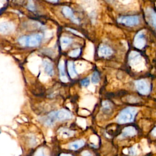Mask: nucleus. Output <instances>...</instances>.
Wrapping results in <instances>:
<instances>
[{
  "mask_svg": "<svg viewBox=\"0 0 156 156\" xmlns=\"http://www.w3.org/2000/svg\"><path fill=\"white\" fill-rule=\"evenodd\" d=\"M14 29V26L12 23L7 21L0 23V32L2 34H8L11 33Z\"/></svg>",
  "mask_w": 156,
  "mask_h": 156,
  "instance_id": "9",
  "label": "nucleus"
},
{
  "mask_svg": "<svg viewBox=\"0 0 156 156\" xmlns=\"http://www.w3.org/2000/svg\"><path fill=\"white\" fill-rule=\"evenodd\" d=\"M100 81V77L97 71H94L91 76V82L94 84L98 83Z\"/></svg>",
  "mask_w": 156,
  "mask_h": 156,
  "instance_id": "17",
  "label": "nucleus"
},
{
  "mask_svg": "<svg viewBox=\"0 0 156 156\" xmlns=\"http://www.w3.org/2000/svg\"><path fill=\"white\" fill-rule=\"evenodd\" d=\"M136 113V110L133 107H128L124 109L120 113L118 120L119 122L125 123L132 121Z\"/></svg>",
  "mask_w": 156,
  "mask_h": 156,
  "instance_id": "3",
  "label": "nucleus"
},
{
  "mask_svg": "<svg viewBox=\"0 0 156 156\" xmlns=\"http://www.w3.org/2000/svg\"><path fill=\"white\" fill-rule=\"evenodd\" d=\"M129 62L130 65L136 69H141V66H144L140 54L136 51L130 52L129 55Z\"/></svg>",
  "mask_w": 156,
  "mask_h": 156,
  "instance_id": "4",
  "label": "nucleus"
},
{
  "mask_svg": "<svg viewBox=\"0 0 156 156\" xmlns=\"http://www.w3.org/2000/svg\"><path fill=\"white\" fill-rule=\"evenodd\" d=\"M71 118V114L69 112L62 109L57 112H53L50 113L46 121V123L48 125H52L55 121H63L69 119Z\"/></svg>",
  "mask_w": 156,
  "mask_h": 156,
  "instance_id": "2",
  "label": "nucleus"
},
{
  "mask_svg": "<svg viewBox=\"0 0 156 156\" xmlns=\"http://www.w3.org/2000/svg\"><path fill=\"white\" fill-rule=\"evenodd\" d=\"M68 72L69 76L71 78H74L77 76L78 73L76 69V66L73 62H70L68 63Z\"/></svg>",
  "mask_w": 156,
  "mask_h": 156,
  "instance_id": "12",
  "label": "nucleus"
},
{
  "mask_svg": "<svg viewBox=\"0 0 156 156\" xmlns=\"http://www.w3.org/2000/svg\"><path fill=\"white\" fill-rule=\"evenodd\" d=\"M46 1L49 2H52V3H57L58 2L59 0H46Z\"/></svg>",
  "mask_w": 156,
  "mask_h": 156,
  "instance_id": "23",
  "label": "nucleus"
},
{
  "mask_svg": "<svg viewBox=\"0 0 156 156\" xmlns=\"http://www.w3.org/2000/svg\"><path fill=\"white\" fill-rule=\"evenodd\" d=\"M62 12L65 17L70 19L71 21H72L73 23H76V24L79 23V20H78V18L75 17L72 9L70 8L69 7H68V6L63 7L62 8Z\"/></svg>",
  "mask_w": 156,
  "mask_h": 156,
  "instance_id": "8",
  "label": "nucleus"
},
{
  "mask_svg": "<svg viewBox=\"0 0 156 156\" xmlns=\"http://www.w3.org/2000/svg\"><path fill=\"white\" fill-rule=\"evenodd\" d=\"M118 21L128 26H133L137 25L139 23L140 20L137 16H128L118 18Z\"/></svg>",
  "mask_w": 156,
  "mask_h": 156,
  "instance_id": "5",
  "label": "nucleus"
},
{
  "mask_svg": "<svg viewBox=\"0 0 156 156\" xmlns=\"http://www.w3.org/2000/svg\"><path fill=\"white\" fill-rule=\"evenodd\" d=\"M112 49L105 45H101L98 49V55L101 57H107L112 54Z\"/></svg>",
  "mask_w": 156,
  "mask_h": 156,
  "instance_id": "10",
  "label": "nucleus"
},
{
  "mask_svg": "<svg viewBox=\"0 0 156 156\" xmlns=\"http://www.w3.org/2000/svg\"><path fill=\"white\" fill-rule=\"evenodd\" d=\"M0 133H1V132H0Z\"/></svg>",
  "mask_w": 156,
  "mask_h": 156,
  "instance_id": "27",
  "label": "nucleus"
},
{
  "mask_svg": "<svg viewBox=\"0 0 156 156\" xmlns=\"http://www.w3.org/2000/svg\"><path fill=\"white\" fill-rule=\"evenodd\" d=\"M135 133V130L132 127H129L124 129L123 131V135L124 136L133 135Z\"/></svg>",
  "mask_w": 156,
  "mask_h": 156,
  "instance_id": "16",
  "label": "nucleus"
},
{
  "mask_svg": "<svg viewBox=\"0 0 156 156\" xmlns=\"http://www.w3.org/2000/svg\"><path fill=\"white\" fill-rule=\"evenodd\" d=\"M108 1H113V0H108Z\"/></svg>",
  "mask_w": 156,
  "mask_h": 156,
  "instance_id": "26",
  "label": "nucleus"
},
{
  "mask_svg": "<svg viewBox=\"0 0 156 156\" xmlns=\"http://www.w3.org/2000/svg\"><path fill=\"white\" fill-rule=\"evenodd\" d=\"M80 85L82 86V87H87L90 84V79L88 78V77H86L83 79H82L80 82Z\"/></svg>",
  "mask_w": 156,
  "mask_h": 156,
  "instance_id": "20",
  "label": "nucleus"
},
{
  "mask_svg": "<svg viewBox=\"0 0 156 156\" xmlns=\"http://www.w3.org/2000/svg\"><path fill=\"white\" fill-rule=\"evenodd\" d=\"M34 156H48V155L45 154V153L44 152V151L42 149H40V150H38L36 152V154H35Z\"/></svg>",
  "mask_w": 156,
  "mask_h": 156,
  "instance_id": "22",
  "label": "nucleus"
},
{
  "mask_svg": "<svg viewBox=\"0 0 156 156\" xmlns=\"http://www.w3.org/2000/svg\"><path fill=\"white\" fill-rule=\"evenodd\" d=\"M146 44V40L144 38V33L142 31H140L135 35L134 38V45L138 49H142Z\"/></svg>",
  "mask_w": 156,
  "mask_h": 156,
  "instance_id": "7",
  "label": "nucleus"
},
{
  "mask_svg": "<svg viewBox=\"0 0 156 156\" xmlns=\"http://www.w3.org/2000/svg\"><path fill=\"white\" fill-rule=\"evenodd\" d=\"M58 70L60 78H66V71H65V67L64 63H60L58 65Z\"/></svg>",
  "mask_w": 156,
  "mask_h": 156,
  "instance_id": "15",
  "label": "nucleus"
},
{
  "mask_svg": "<svg viewBox=\"0 0 156 156\" xmlns=\"http://www.w3.org/2000/svg\"><path fill=\"white\" fill-rule=\"evenodd\" d=\"M73 42V40L71 38L69 37H62L60 40V45H61V48L64 49L66 48H67L69 44H71V43Z\"/></svg>",
  "mask_w": 156,
  "mask_h": 156,
  "instance_id": "13",
  "label": "nucleus"
},
{
  "mask_svg": "<svg viewBox=\"0 0 156 156\" xmlns=\"http://www.w3.org/2000/svg\"><path fill=\"white\" fill-rule=\"evenodd\" d=\"M102 105H103L104 109H105V110H109L110 109V107H111L110 104V103H109L108 102H107V101L104 102L103 104H102Z\"/></svg>",
  "mask_w": 156,
  "mask_h": 156,
  "instance_id": "21",
  "label": "nucleus"
},
{
  "mask_svg": "<svg viewBox=\"0 0 156 156\" xmlns=\"http://www.w3.org/2000/svg\"><path fill=\"white\" fill-rule=\"evenodd\" d=\"M84 145V141L83 140H79L74 141L69 144V148L72 150H77Z\"/></svg>",
  "mask_w": 156,
  "mask_h": 156,
  "instance_id": "14",
  "label": "nucleus"
},
{
  "mask_svg": "<svg viewBox=\"0 0 156 156\" xmlns=\"http://www.w3.org/2000/svg\"><path fill=\"white\" fill-rule=\"evenodd\" d=\"M43 67L44 70L46 74L49 76H53L54 74V70L53 65L51 63L48 61L43 62Z\"/></svg>",
  "mask_w": 156,
  "mask_h": 156,
  "instance_id": "11",
  "label": "nucleus"
},
{
  "mask_svg": "<svg viewBox=\"0 0 156 156\" xmlns=\"http://www.w3.org/2000/svg\"><path fill=\"white\" fill-rule=\"evenodd\" d=\"M152 134L154 136H156V127L152 130Z\"/></svg>",
  "mask_w": 156,
  "mask_h": 156,
  "instance_id": "24",
  "label": "nucleus"
},
{
  "mask_svg": "<svg viewBox=\"0 0 156 156\" xmlns=\"http://www.w3.org/2000/svg\"><path fill=\"white\" fill-rule=\"evenodd\" d=\"M43 36L41 34H34L30 35H23L18 39V43L24 47H37L40 44Z\"/></svg>",
  "mask_w": 156,
  "mask_h": 156,
  "instance_id": "1",
  "label": "nucleus"
},
{
  "mask_svg": "<svg viewBox=\"0 0 156 156\" xmlns=\"http://www.w3.org/2000/svg\"><path fill=\"white\" fill-rule=\"evenodd\" d=\"M81 52V49L80 48H77L73 50L71 52L69 53V55L71 57H77L80 55Z\"/></svg>",
  "mask_w": 156,
  "mask_h": 156,
  "instance_id": "18",
  "label": "nucleus"
},
{
  "mask_svg": "<svg viewBox=\"0 0 156 156\" xmlns=\"http://www.w3.org/2000/svg\"><path fill=\"white\" fill-rule=\"evenodd\" d=\"M135 86L137 90L143 94H148L150 91L149 83L145 80H138L135 82Z\"/></svg>",
  "mask_w": 156,
  "mask_h": 156,
  "instance_id": "6",
  "label": "nucleus"
},
{
  "mask_svg": "<svg viewBox=\"0 0 156 156\" xmlns=\"http://www.w3.org/2000/svg\"><path fill=\"white\" fill-rule=\"evenodd\" d=\"M151 17L152 24L156 29V13H155L154 11L152 10V12H151Z\"/></svg>",
  "mask_w": 156,
  "mask_h": 156,
  "instance_id": "19",
  "label": "nucleus"
},
{
  "mask_svg": "<svg viewBox=\"0 0 156 156\" xmlns=\"http://www.w3.org/2000/svg\"><path fill=\"white\" fill-rule=\"evenodd\" d=\"M83 156H91L89 153H85V154H84V155Z\"/></svg>",
  "mask_w": 156,
  "mask_h": 156,
  "instance_id": "25",
  "label": "nucleus"
}]
</instances>
